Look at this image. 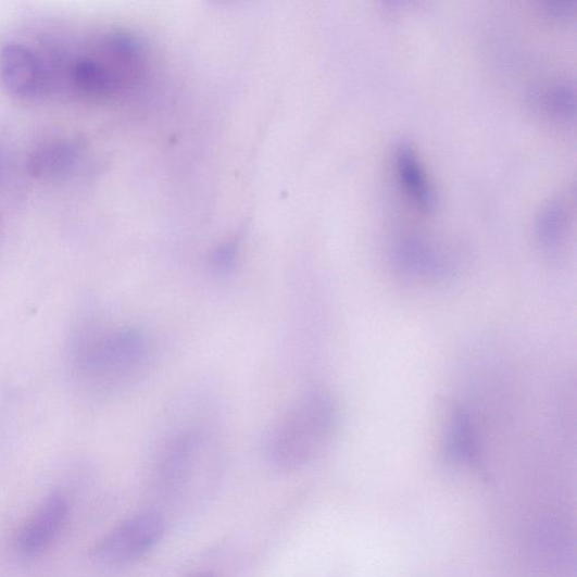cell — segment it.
<instances>
[{"label": "cell", "instance_id": "1", "mask_svg": "<svg viewBox=\"0 0 577 577\" xmlns=\"http://www.w3.org/2000/svg\"><path fill=\"white\" fill-rule=\"evenodd\" d=\"M334 407L321 388H310L291 402L272 424L265 439L267 464L279 473L308 466L328 439Z\"/></svg>", "mask_w": 577, "mask_h": 577}, {"label": "cell", "instance_id": "2", "mask_svg": "<svg viewBox=\"0 0 577 577\" xmlns=\"http://www.w3.org/2000/svg\"><path fill=\"white\" fill-rule=\"evenodd\" d=\"M155 355L149 334L136 326L101 330L86 351V368L99 384L126 387L147 375Z\"/></svg>", "mask_w": 577, "mask_h": 577}, {"label": "cell", "instance_id": "3", "mask_svg": "<svg viewBox=\"0 0 577 577\" xmlns=\"http://www.w3.org/2000/svg\"><path fill=\"white\" fill-rule=\"evenodd\" d=\"M164 531L165 522L158 512L136 514L100 542L97 555L111 565L130 564L153 550Z\"/></svg>", "mask_w": 577, "mask_h": 577}, {"label": "cell", "instance_id": "4", "mask_svg": "<svg viewBox=\"0 0 577 577\" xmlns=\"http://www.w3.org/2000/svg\"><path fill=\"white\" fill-rule=\"evenodd\" d=\"M0 78L21 99L36 98L46 83L45 70L35 52L14 42L0 52Z\"/></svg>", "mask_w": 577, "mask_h": 577}, {"label": "cell", "instance_id": "5", "mask_svg": "<svg viewBox=\"0 0 577 577\" xmlns=\"http://www.w3.org/2000/svg\"><path fill=\"white\" fill-rule=\"evenodd\" d=\"M67 515L68 504L64 498H49L20 534L18 552L26 557L42 554L63 530Z\"/></svg>", "mask_w": 577, "mask_h": 577}, {"label": "cell", "instance_id": "6", "mask_svg": "<svg viewBox=\"0 0 577 577\" xmlns=\"http://www.w3.org/2000/svg\"><path fill=\"white\" fill-rule=\"evenodd\" d=\"M398 177L407 197L421 209L436 206L437 193L412 145L404 142L394 153Z\"/></svg>", "mask_w": 577, "mask_h": 577}, {"label": "cell", "instance_id": "7", "mask_svg": "<svg viewBox=\"0 0 577 577\" xmlns=\"http://www.w3.org/2000/svg\"><path fill=\"white\" fill-rule=\"evenodd\" d=\"M78 155V146L73 141H49L40 146L29 159V171L37 177L62 175L73 167Z\"/></svg>", "mask_w": 577, "mask_h": 577}, {"label": "cell", "instance_id": "8", "mask_svg": "<svg viewBox=\"0 0 577 577\" xmlns=\"http://www.w3.org/2000/svg\"><path fill=\"white\" fill-rule=\"evenodd\" d=\"M569 204L565 197L547 203L536 222V234L540 244L549 250L559 247L568 224Z\"/></svg>", "mask_w": 577, "mask_h": 577}, {"label": "cell", "instance_id": "9", "mask_svg": "<svg viewBox=\"0 0 577 577\" xmlns=\"http://www.w3.org/2000/svg\"><path fill=\"white\" fill-rule=\"evenodd\" d=\"M575 99L574 86L561 84L536 89L530 102L534 108L567 123L575 116Z\"/></svg>", "mask_w": 577, "mask_h": 577}, {"label": "cell", "instance_id": "10", "mask_svg": "<svg viewBox=\"0 0 577 577\" xmlns=\"http://www.w3.org/2000/svg\"><path fill=\"white\" fill-rule=\"evenodd\" d=\"M394 252L399 261L412 269H431L438 266V259L430 248L415 239H403Z\"/></svg>", "mask_w": 577, "mask_h": 577}, {"label": "cell", "instance_id": "11", "mask_svg": "<svg viewBox=\"0 0 577 577\" xmlns=\"http://www.w3.org/2000/svg\"><path fill=\"white\" fill-rule=\"evenodd\" d=\"M547 13L559 18H568L575 14V0H549L544 3Z\"/></svg>", "mask_w": 577, "mask_h": 577}, {"label": "cell", "instance_id": "12", "mask_svg": "<svg viewBox=\"0 0 577 577\" xmlns=\"http://www.w3.org/2000/svg\"><path fill=\"white\" fill-rule=\"evenodd\" d=\"M198 577H214V576H212L211 574H201V575L198 576Z\"/></svg>", "mask_w": 577, "mask_h": 577}]
</instances>
